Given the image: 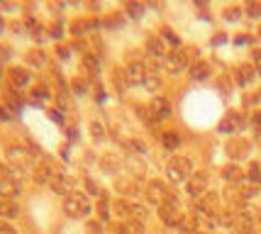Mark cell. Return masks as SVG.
<instances>
[{
  "mask_svg": "<svg viewBox=\"0 0 261 234\" xmlns=\"http://www.w3.org/2000/svg\"><path fill=\"white\" fill-rule=\"evenodd\" d=\"M86 234H102V224L98 220H88L86 222Z\"/></svg>",
  "mask_w": 261,
  "mask_h": 234,
  "instance_id": "25",
  "label": "cell"
},
{
  "mask_svg": "<svg viewBox=\"0 0 261 234\" xmlns=\"http://www.w3.org/2000/svg\"><path fill=\"white\" fill-rule=\"evenodd\" d=\"M127 78H129V83H144V78H147V64L132 61L127 66Z\"/></svg>",
  "mask_w": 261,
  "mask_h": 234,
  "instance_id": "8",
  "label": "cell"
},
{
  "mask_svg": "<svg viewBox=\"0 0 261 234\" xmlns=\"http://www.w3.org/2000/svg\"><path fill=\"white\" fill-rule=\"evenodd\" d=\"M207 183H210V176L205 173V171H198L193 173L191 178H188V195H193V198H203L205 193H207Z\"/></svg>",
  "mask_w": 261,
  "mask_h": 234,
  "instance_id": "4",
  "label": "cell"
},
{
  "mask_svg": "<svg viewBox=\"0 0 261 234\" xmlns=\"http://www.w3.org/2000/svg\"><path fill=\"white\" fill-rule=\"evenodd\" d=\"M247 124V120H244V115H239V112H227L222 120H220V124H217V129L225 134H232L234 129H239V127H244Z\"/></svg>",
  "mask_w": 261,
  "mask_h": 234,
  "instance_id": "6",
  "label": "cell"
},
{
  "mask_svg": "<svg viewBox=\"0 0 261 234\" xmlns=\"http://www.w3.org/2000/svg\"><path fill=\"white\" fill-rule=\"evenodd\" d=\"M227 151H229V156L239 159V156H247V151H249V144H247L244 139H232V142L227 144Z\"/></svg>",
  "mask_w": 261,
  "mask_h": 234,
  "instance_id": "14",
  "label": "cell"
},
{
  "mask_svg": "<svg viewBox=\"0 0 261 234\" xmlns=\"http://www.w3.org/2000/svg\"><path fill=\"white\" fill-rule=\"evenodd\" d=\"M98 166H100L102 171H108V173H115V171H117V156L115 154H102L100 159H98Z\"/></svg>",
  "mask_w": 261,
  "mask_h": 234,
  "instance_id": "15",
  "label": "cell"
},
{
  "mask_svg": "<svg viewBox=\"0 0 261 234\" xmlns=\"http://www.w3.org/2000/svg\"><path fill=\"white\" fill-rule=\"evenodd\" d=\"M144 86H147L149 90H156L161 86L159 76H156V73H147V78H144Z\"/></svg>",
  "mask_w": 261,
  "mask_h": 234,
  "instance_id": "24",
  "label": "cell"
},
{
  "mask_svg": "<svg viewBox=\"0 0 261 234\" xmlns=\"http://www.w3.org/2000/svg\"><path fill=\"white\" fill-rule=\"evenodd\" d=\"M259 34H261V30H259Z\"/></svg>",
  "mask_w": 261,
  "mask_h": 234,
  "instance_id": "40",
  "label": "cell"
},
{
  "mask_svg": "<svg viewBox=\"0 0 261 234\" xmlns=\"http://www.w3.org/2000/svg\"><path fill=\"white\" fill-rule=\"evenodd\" d=\"M117 234H144V224L139 220H125L122 224H117Z\"/></svg>",
  "mask_w": 261,
  "mask_h": 234,
  "instance_id": "11",
  "label": "cell"
},
{
  "mask_svg": "<svg viewBox=\"0 0 261 234\" xmlns=\"http://www.w3.org/2000/svg\"><path fill=\"white\" fill-rule=\"evenodd\" d=\"M239 17H242V10H239V8H225V20H229V22H237Z\"/></svg>",
  "mask_w": 261,
  "mask_h": 234,
  "instance_id": "26",
  "label": "cell"
},
{
  "mask_svg": "<svg viewBox=\"0 0 261 234\" xmlns=\"http://www.w3.org/2000/svg\"><path fill=\"white\" fill-rule=\"evenodd\" d=\"M122 22H125V20H122V15H120V12H117V15H110V17H108V24H110V27H120Z\"/></svg>",
  "mask_w": 261,
  "mask_h": 234,
  "instance_id": "32",
  "label": "cell"
},
{
  "mask_svg": "<svg viewBox=\"0 0 261 234\" xmlns=\"http://www.w3.org/2000/svg\"><path fill=\"white\" fill-rule=\"evenodd\" d=\"M159 217H161V222L169 224V227H178V222L183 220L176 202H164V205H159Z\"/></svg>",
  "mask_w": 261,
  "mask_h": 234,
  "instance_id": "5",
  "label": "cell"
},
{
  "mask_svg": "<svg viewBox=\"0 0 261 234\" xmlns=\"http://www.w3.org/2000/svg\"><path fill=\"white\" fill-rule=\"evenodd\" d=\"M222 176L227 183H239V180L244 178V171L237 166V164H227V166L222 168Z\"/></svg>",
  "mask_w": 261,
  "mask_h": 234,
  "instance_id": "12",
  "label": "cell"
},
{
  "mask_svg": "<svg viewBox=\"0 0 261 234\" xmlns=\"http://www.w3.org/2000/svg\"><path fill=\"white\" fill-rule=\"evenodd\" d=\"M98 217H100V220H110V205H108L105 198L98 200Z\"/></svg>",
  "mask_w": 261,
  "mask_h": 234,
  "instance_id": "23",
  "label": "cell"
},
{
  "mask_svg": "<svg viewBox=\"0 0 261 234\" xmlns=\"http://www.w3.org/2000/svg\"><path fill=\"white\" fill-rule=\"evenodd\" d=\"M164 66L169 68L171 73H178L183 68L188 66V54L186 51H171L166 59H164Z\"/></svg>",
  "mask_w": 261,
  "mask_h": 234,
  "instance_id": "7",
  "label": "cell"
},
{
  "mask_svg": "<svg viewBox=\"0 0 261 234\" xmlns=\"http://www.w3.org/2000/svg\"><path fill=\"white\" fill-rule=\"evenodd\" d=\"M247 15L249 17H261V3H249L247 5Z\"/></svg>",
  "mask_w": 261,
  "mask_h": 234,
  "instance_id": "27",
  "label": "cell"
},
{
  "mask_svg": "<svg viewBox=\"0 0 261 234\" xmlns=\"http://www.w3.org/2000/svg\"><path fill=\"white\" fill-rule=\"evenodd\" d=\"M166 173H169L171 180H186L193 176V161L188 156H173L166 166Z\"/></svg>",
  "mask_w": 261,
  "mask_h": 234,
  "instance_id": "2",
  "label": "cell"
},
{
  "mask_svg": "<svg viewBox=\"0 0 261 234\" xmlns=\"http://www.w3.org/2000/svg\"><path fill=\"white\" fill-rule=\"evenodd\" d=\"M151 112H154V117H156V120H164V117H169L171 115V102L166 100V98L156 95V98L151 100Z\"/></svg>",
  "mask_w": 261,
  "mask_h": 234,
  "instance_id": "9",
  "label": "cell"
},
{
  "mask_svg": "<svg viewBox=\"0 0 261 234\" xmlns=\"http://www.w3.org/2000/svg\"><path fill=\"white\" fill-rule=\"evenodd\" d=\"M244 176H247V180H249L251 186H259L261 183V164H249Z\"/></svg>",
  "mask_w": 261,
  "mask_h": 234,
  "instance_id": "18",
  "label": "cell"
},
{
  "mask_svg": "<svg viewBox=\"0 0 261 234\" xmlns=\"http://www.w3.org/2000/svg\"><path fill=\"white\" fill-rule=\"evenodd\" d=\"M113 83L117 90H127L129 88V78H127V71H122V68H115L113 71Z\"/></svg>",
  "mask_w": 261,
  "mask_h": 234,
  "instance_id": "17",
  "label": "cell"
},
{
  "mask_svg": "<svg viewBox=\"0 0 261 234\" xmlns=\"http://www.w3.org/2000/svg\"><path fill=\"white\" fill-rule=\"evenodd\" d=\"M178 229H181L183 234H193V222H191V220H186V217H183L181 222H178Z\"/></svg>",
  "mask_w": 261,
  "mask_h": 234,
  "instance_id": "29",
  "label": "cell"
},
{
  "mask_svg": "<svg viewBox=\"0 0 261 234\" xmlns=\"http://www.w3.org/2000/svg\"><path fill=\"white\" fill-rule=\"evenodd\" d=\"M247 42H251L249 34H239V37H237V44H247Z\"/></svg>",
  "mask_w": 261,
  "mask_h": 234,
  "instance_id": "37",
  "label": "cell"
},
{
  "mask_svg": "<svg viewBox=\"0 0 261 234\" xmlns=\"http://www.w3.org/2000/svg\"><path fill=\"white\" fill-rule=\"evenodd\" d=\"M251 124H254V129L261 134V112H254V115H251Z\"/></svg>",
  "mask_w": 261,
  "mask_h": 234,
  "instance_id": "33",
  "label": "cell"
},
{
  "mask_svg": "<svg viewBox=\"0 0 261 234\" xmlns=\"http://www.w3.org/2000/svg\"><path fill=\"white\" fill-rule=\"evenodd\" d=\"M251 59H254V64L261 68V49H254V54H251Z\"/></svg>",
  "mask_w": 261,
  "mask_h": 234,
  "instance_id": "36",
  "label": "cell"
},
{
  "mask_svg": "<svg viewBox=\"0 0 261 234\" xmlns=\"http://www.w3.org/2000/svg\"><path fill=\"white\" fill-rule=\"evenodd\" d=\"M191 78L193 81H207L210 78V66L205 61H195L193 66H191Z\"/></svg>",
  "mask_w": 261,
  "mask_h": 234,
  "instance_id": "13",
  "label": "cell"
},
{
  "mask_svg": "<svg viewBox=\"0 0 261 234\" xmlns=\"http://www.w3.org/2000/svg\"><path fill=\"white\" fill-rule=\"evenodd\" d=\"M115 212L117 215H122V217H127V220H144V215H147V210L142 207V205H137V202H129V200H117L115 202Z\"/></svg>",
  "mask_w": 261,
  "mask_h": 234,
  "instance_id": "3",
  "label": "cell"
},
{
  "mask_svg": "<svg viewBox=\"0 0 261 234\" xmlns=\"http://www.w3.org/2000/svg\"><path fill=\"white\" fill-rule=\"evenodd\" d=\"M127 168L132 171V176H142V173H144V164H142L137 156H129V159H127Z\"/></svg>",
  "mask_w": 261,
  "mask_h": 234,
  "instance_id": "22",
  "label": "cell"
},
{
  "mask_svg": "<svg viewBox=\"0 0 261 234\" xmlns=\"http://www.w3.org/2000/svg\"><path fill=\"white\" fill-rule=\"evenodd\" d=\"M86 186H88V190H91V193H95V195L100 193V188H98V186H95V183H93L91 178H86Z\"/></svg>",
  "mask_w": 261,
  "mask_h": 234,
  "instance_id": "35",
  "label": "cell"
},
{
  "mask_svg": "<svg viewBox=\"0 0 261 234\" xmlns=\"http://www.w3.org/2000/svg\"><path fill=\"white\" fill-rule=\"evenodd\" d=\"M161 42H169L171 46H178V44H181V39H178V34L173 32L171 27H164V30H161Z\"/></svg>",
  "mask_w": 261,
  "mask_h": 234,
  "instance_id": "20",
  "label": "cell"
},
{
  "mask_svg": "<svg viewBox=\"0 0 261 234\" xmlns=\"http://www.w3.org/2000/svg\"><path fill=\"white\" fill-rule=\"evenodd\" d=\"M161 144L166 146V149H171V151L178 149V146H181V134L178 132H164L161 134Z\"/></svg>",
  "mask_w": 261,
  "mask_h": 234,
  "instance_id": "16",
  "label": "cell"
},
{
  "mask_svg": "<svg viewBox=\"0 0 261 234\" xmlns=\"http://www.w3.org/2000/svg\"><path fill=\"white\" fill-rule=\"evenodd\" d=\"M127 12H129L132 17H139V15L144 12V8H142V5H137V3H129V5H127Z\"/></svg>",
  "mask_w": 261,
  "mask_h": 234,
  "instance_id": "30",
  "label": "cell"
},
{
  "mask_svg": "<svg viewBox=\"0 0 261 234\" xmlns=\"http://www.w3.org/2000/svg\"><path fill=\"white\" fill-rule=\"evenodd\" d=\"M229 88H232L229 78H227V76H225V78H220V90H222V93H229Z\"/></svg>",
  "mask_w": 261,
  "mask_h": 234,
  "instance_id": "34",
  "label": "cell"
},
{
  "mask_svg": "<svg viewBox=\"0 0 261 234\" xmlns=\"http://www.w3.org/2000/svg\"><path fill=\"white\" fill-rule=\"evenodd\" d=\"M251 78H254V66H239L237 68V83H249Z\"/></svg>",
  "mask_w": 261,
  "mask_h": 234,
  "instance_id": "19",
  "label": "cell"
},
{
  "mask_svg": "<svg viewBox=\"0 0 261 234\" xmlns=\"http://www.w3.org/2000/svg\"><path fill=\"white\" fill-rule=\"evenodd\" d=\"M91 132H93V137H95V139H102V137H105V127H102L100 122H93L91 124Z\"/></svg>",
  "mask_w": 261,
  "mask_h": 234,
  "instance_id": "28",
  "label": "cell"
},
{
  "mask_svg": "<svg viewBox=\"0 0 261 234\" xmlns=\"http://www.w3.org/2000/svg\"><path fill=\"white\" fill-rule=\"evenodd\" d=\"M147 51H149L151 59H164V56H166V49H164L161 37H149L147 39Z\"/></svg>",
  "mask_w": 261,
  "mask_h": 234,
  "instance_id": "10",
  "label": "cell"
},
{
  "mask_svg": "<svg viewBox=\"0 0 261 234\" xmlns=\"http://www.w3.org/2000/svg\"><path fill=\"white\" fill-rule=\"evenodd\" d=\"M193 234H205V232H193Z\"/></svg>",
  "mask_w": 261,
  "mask_h": 234,
  "instance_id": "39",
  "label": "cell"
},
{
  "mask_svg": "<svg viewBox=\"0 0 261 234\" xmlns=\"http://www.w3.org/2000/svg\"><path fill=\"white\" fill-rule=\"evenodd\" d=\"M73 88H76V90H86V88H88V86H86L83 81H76V83H73Z\"/></svg>",
  "mask_w": 261,
  "mask_h": 234,
  "instance_id": "38",
  "label": "cell"
},
{
  "mask_svg": "<svg viewBox=\"0 0 261 234\" xmlns=\"http://www.w3.org/2000/svg\"><path fill=\"white\" fill-rule=\"evenodd\" d=\"M117 193H122V195H135L137 183L135 180H117Z\"/></svg>",
  "mask_w": 261,
  "mask_h": 234,
  "instance_id": "21",
  "label": "cell"
},
{
  "mask_svg": "<svg viewBox=\"0 0 261 234\" xmlns=\"http://www.w3.org/2000/svg\"><path fill=\"white\" fill-rule=\"evenodd\" d=\"M83 64H86V68H91V71H95L98 68V59L93 54H86V59H83Z\"/></svg>",
  "mask_w": 261,
  "mask_h": 234,
  "instance_id": "31",
  "label": "cell"
},
{
  "mask_svg": "<svg viewBox=\"0 0 261 234\" xmlns=\"http://www.w3.org/2000/svg\"><path fill=\"white\" fill-rule=\"evenodd\" d=\"M64 212L68 217H86L91 215V200L86 193H71L64 200Z\"/></svg>",
  "mask_w": 261,
  "mask_h": 234,
  "instance_id": "1",
  "label": "cell"
}]
</instances>
